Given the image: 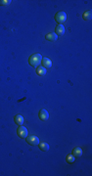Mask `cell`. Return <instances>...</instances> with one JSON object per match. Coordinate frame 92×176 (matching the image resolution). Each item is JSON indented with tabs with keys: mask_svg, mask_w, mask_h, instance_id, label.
<instances>
[{
	"mask_svg": "<svg viewBox=\"0 0 92 176\" xmlns=\"http://www.w3.org/2000/svg\"><path fill=\"white\" fill-rule=\"evenodd\" d=\"M41 61H42V56L40 54H33L29 59V63L32 67H38Z\"/></svg>",
	"mask_w": 92,
	"mask_h": 176,
	"instance_id": "obj_1",
	"label": "cell"
},
{
	"mask_svg": "<svg viewBox=\"0 0 92 176\" xmlns=\"http://www.w3.org/2000/svg\"><path fill=\"white\" fill-rule=\"evenodd\" d=\"M55 20H56V22H57L58 24H60V25L64 24L67 20L66 13H65V12H59V13H57L55 15Z\"/></svg>",
	"mask_w": 92,
	"mask_h": 176,
	"instance_id": "obj_2",
	"label": "cell"
},
{
	"mask_svg": "<svg viewBox=\"0 0 92 176\" xmlns=\"http://www.w3.org/2000/svg\"><path fill=\"white\" fill-rule=\"evenodd\" d=\"M26 143H29L30 145L36 146L39 144V139H38V137L34 136V135L26 136Z\"/></svg>",
	"mask_w": 92,
	"mask_h": 176,
	"instance_id": "obj_3",
	"label": "cell"
},
{
	"mask_svg": "<svg viewBox=\"0 0 92 176\" xmlns=\"http://www.w3.org/2000/svg\"><path fill=\"white\" fill-rule=\"evenodd\" d=\"M17 133L20 138H26V136H27V129L21 125L20 127L18 128Z\"/></svg>",
	"mask_w": 92,
	"mask_h": 176,
	"instance_id": "obj_4",
	"label": "cell"
},
{
	"mask_svg": "<svg viewBox=\"0 0 92 176\" xmlns=\"http://www.w3.org/2000/svg\"><path fill=\"white\" fill-rule=\"evenodd\" d=\"M38 115H39V119L41 120H47L49 119V114L46 110H41L39 112Z\"/></svg>",
	"mask_w": 92,
	"mask_h": 176,
	"instance_id": "obj_5",
	"label": "cell"
},
{
	"mask_svg": "<svg viewBox=\"0 0 92 176\" xmlns=\"http://www.w3.org/2000/svg\"><path fill=\"white\" fill-rule=\"evenodd\" d=\"M41 63H42V65H43V67L46 69H49V68H51L52 67V62H51V60L50 59H48V58H42V61H41Z\"/></svg>",
	"mask_w": 92,
	"mask_h": 176,
	"instance_id": "obj_6",
	"label": "cell"
},
{
	"mask_svg": "<svg viewBox=\"0 0 92 176\" xmlns=\"http://www.w3.org/2000/svg\"><path fill=\"white\" fill-rule=\"evenodd\" d=\"M45 38L49 40V41H56L58 39V35L55 32H51V33H48V34L46 35Z\"/></svg>",
	"mask_w": 92,
	"mask_h": 176,
	"instance_id": "obj_7",
	"label": "cell"
},
{
	"mask_svg": "<svg viewBox=\"0 0 92 176\" xmlns=\"http://www.w3.org/2000/svg\"><path fill=\"white\" fill-rule=\"evenodd\" d=\"M15 122H16V124H18V125H23L24 124V121H25V119H24V118H23L21 114H17L16 116H15Z\"/></svg>",
	"mask_w": 92,
	"mask_h": 176,
	"instance_id": "obj_8",
	"label": "cell"
},
{
	"mask_svg": "<svg viewBox=\"0 0 92 176\" xmlns=\"http://www.w3.org/2000/svg\"><path fill=\"white\" fill-rule=\"evenodd\" d=\"M46 69L44 68V67H37V69H36V74L40 76H43V75H46Z\"/></svg>",
	"mask_w": 92,
	"mask_h": 176,
	"instance_id": "obj_9",
	"label": "cell"
},
{
	"mask_svg": "<svg viewBox=\"0 0 92 176\" xmlns=\"http://www.w3.org/2000/svg\"><path fill=\"white\" fill-rule=\"evenodd\" d=\"M57 35H63L65 33V26H62V25H59V26L56 27V32H55Z\"/></svg>",
	"mask_w": 92,
	"mask_h": 176,
	"instance_id": "obj_10",
	"label": "cell"
},
{
	"mask_svg": "<svg viewBox=\"0 0 92 176\" xmlns=\"http://www.w3.org/2000/svg\"><path fill=\"white\" fill-rule=\"evenodd\" d=\"M73 155L75 156V158H79V157H81V155H82V150L80 149V148H79V147H76V148H75L74 151H73Z\"/></svg>",
	"mask_w": 92,
	"mask_h": 176,
	"instance_id": "obj_11",
	"label": "cell"
},
{
	"mask_svg": "<svg viewBox=\"0 0 92 176\" xmlns=\"http://www.w3.org/2000/svg\"><path fill=\"white\" fill-rule=\"evenodd\" d=\"M39 145V148L41 151H43V152H47L49 150V145L47 144V143H40V144H38Z\"/></svg>",
	"mask_w": 92,
	"mask_h": 176,
	"instance_id": "obj_12",
	"label": "cell"
},
{
	"mask_svg": "<svg viewBox=\"0 0 92 176\" xmlns=\"http://www.w3.org/2000/svg\"><path fill=\"white\" fill-rule=\"evenodd\" d=\"M91 17H92V12L89 10V11H87V12H85V13L83 14V19L86 21H89V20H91Z\"/></svg>",
	"mask_w": 92,
	"mask_h": 176,
	"instance_id": "obj_13",
	"label": "cell"
},
{
	"mask_svg": "<svg viewBox=\"0 0 92 176\" xmlns=\"http://www.w3.org/2000/svg\"><path fill=\"white\" fill-rule=\"evenodd\" d=\"M75 160V157L74 155H68L67 156V162L69 163H73Z\"/></svg>",
	"mask_w": 92,
	"mask_h": 176,
	"instance_id": "obj_14",
	"label": "cell"
},
{
	"mask_svg": "<svg viewBox=\"0 0 92 176\" xmlns=\"http://www.w3.org/2000/svg\"><path fill=\"white\" fill-rule=\"evenodd\" d=\"M10 3H11V0H0L1 6H8Z\"/></svg>",
	"mask_w": 92,
	"mask_h": 176,
	"instance_id": "obj_15",
	"label": "cell"
}]
</instances>
